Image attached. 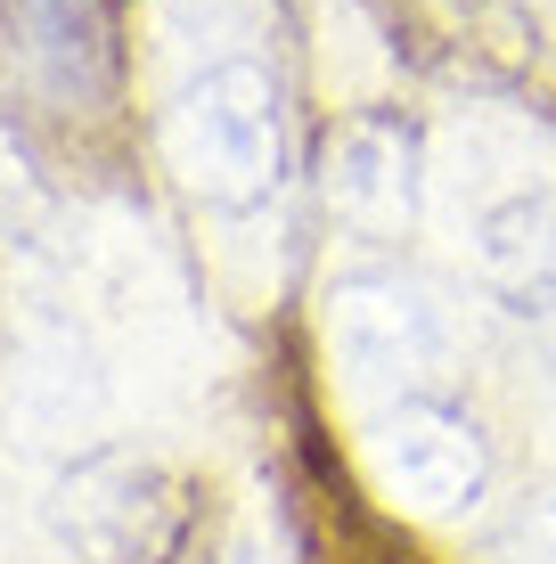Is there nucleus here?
<instances>
[{"mask_svg": "<svg viewBox=\"0 0 556 564\" xmlns=\"http://www.w3.org/2000/svg\"><path fill=\"white\" fill-rule=\"evenodd\" d=\"M164 155L205 205L246 213L286 181V107L271 66L254 57H205L181 74L164 107Z\"/></svg>", "mask_w": 556, "mask_h": 564, "instance_id": "f257e3e1", "label": "nucleus"}, {"mask_svg": "<svg viewBox=\"0 0 556 564\" xmlns=\"http://www.w3.org/2000/svg\"><path fill=\"white\" fill-rule=\"evenodd\" d=\"M50 523L83 564H164L188 532V491L148 451H83L57 475Z\"/></svg>", "mask_w": 556, "mask_h": 564, "instance_id": "f03ea898", "label": "nucleus"}, {"mask_svg": "<svg viewBox=\"0 0 556 564\" xmlns=\"http://www.w3.org/2000/svg\"><path fill=\"white\" fill-rule=\"evenodd\" d=\"M328 352L352 384L410 401L458 368V319L434 286L377 270V279L328 286Z\"/></svg>", "mask_w": 556, "mask_h": 564, "instance_id": "7ed1b4c3", "label": "nucleus"}, {"mask_svg": "<svg viewBox=\"0 0 556 564\" xmlns=\"http://www.w3.org/2000/svg\"><path fill=\"white\" fill-rule=\"evenodd\" d=\"M360 458H369V482L393 499L401 516H467L491 482V451L475 434V417L443 410L434 393H410V401H385L360 434Z\"/></svg>", "mask_w": 556, "mask_h": 564, "instance_id": "20e7f679", "label": "nucleus"}, {"mask_svg": "<svg viewBox=\"0 0 556 564\" xmlns=\"http://www.w3.org/2000/svg\"><path fill=\"white\" fill-rule=\"evenodd\" d=\"M9 410L33 442H90L107 417V360L74 311H42L17 344L9 368Z\"/></svg>", "mask_w": 556, "mask_h": 564, "instance_id": "39448f33", "label": "nucleus"}, {"mask_svg": "<svg viewBox=\"0 0 556 564\" xmlns=\"http://www.w3.org/2000/svg\"><path fill=\"white\" fill-rule=\"evenodd\" d=\"M66 286L99 311V319L131 327V336L181 319V279H172L164 246L148 238L140 221H123V213H99V221H83L66 238Z\"/></svg>", "mask_w": 556, "mask_h": 564, "instance_id": "423d86ee", "label": "nucleus"}, {"mask_svg": "<svg viewBox=\"0 0 556 564\" xmlns=\"http://www.w3.org/2000/svg\"><path fill=\"white\" fill-rule=\"evenodd\" d=\"M475 279L524 319H556V172L475 213Z\"/></svg>", "mask_w": 556, "mask_h": 564, "instance_id": "0eeeda50", "label": "nucleus"}, {"mask_svg": "<svg viewBox=\"0 0 556 564\" xmlns=\"http://www.w3.org/2000/svg\"><path fill=\"white\" fill-rule=\"evenodd\" d=\"M328 213L360 238H393V229L417 221V197H426V172H417V148L401 140L393 123H352L328 148Z\"/></svg>", "mask_w": 556, "mask_h": 564, "instance_id": "6e6552de", "label": "nucleus"}, {"mask_svg": "<svg viewBox=\"0 0 556 564\" xmlns=\"http://www.w3.org/2000/svg\"><path fill=\"white\" fill-rule=\"evenodd\" d=\"M515 549H524V564H556V482L524 499V516H515Z\"/></svg>", "mask_w": 556, "mask_h": 564, "instance_id": "1a4fd4ad", "label": "nucleus"}, {"mask_svg": "<svg viewBox=\"0 0 556 564\" xmlns=\"http://www.w3.org/2000/svg\"><path fill=\"white\" fill-rule=\"evenodd\" d=\"M25 213H33V181H25V164H17V148L0 140V238L25 229Z\"/></svg>", "mask_w": 556, "mask_h": 564, "instance_id": "9d476101", "label": "nucleus"}]
</instances>
